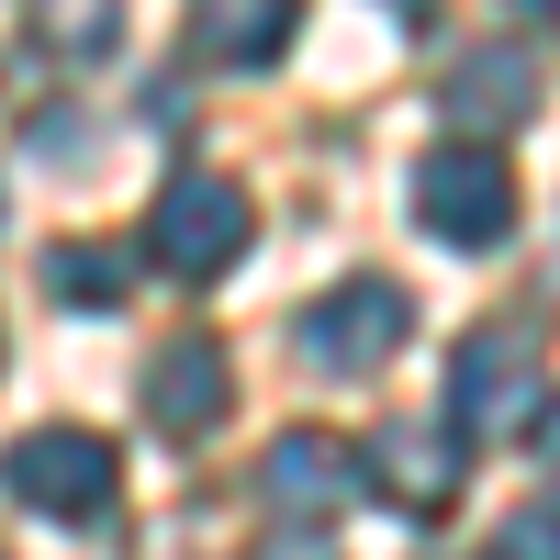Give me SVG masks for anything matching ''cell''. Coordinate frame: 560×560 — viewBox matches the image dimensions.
Wrapping results in <instances>:
<instances>
[{"mask_svg":"<svg viewBox=\"0 0 560 560\" xmlns=\"http://www.w3.org/2000/svg\"><path fill=\"white\" fill-rule=\"evenodd\" d=\"M538 393H549V359H538V325L527 314H493V325L459 337V359H448V427L459 438L538 427Z\"/></svg>","mask_w":560,"mask_h":560,"instance_id":"6da1fadb","label":"cell"},{"mask_svg":"<svg viewBox=\"0 0 560 560\" xmlns=\"http://www.w3.org/2000/svg\"><path fill=\"white\" fill-rule=\"evenodd\" d=\"M247 236H258V213H247V191L224 168H179L158 191V213H147V258L179 269V280H224L247 258Z\"/></svg>","mask_w":560,"mask_h":560,"instance_id":"7a4b0ae2","label":"cell"},{"mask_svg":"<svg viewBox=\"0 0 560 560\" xmlns=\"http://www.w3.org/2000/svg\"><path fill=\"white\" fill-rule=\"evenodd\" d=\"M415 224H427L438 247H504L516 236V168L493 147H427L415 158Z\"/></svg>","mask_w":560,"mask_h":560,"instance_id":"3957f363","label":"cell"},{"mask_svg":"<svg viewBox=\"0 0 560 560\" xmlns=\"http://www.w3.org/2000/svg\"><path fill=\"white\" fill-rule=\"evenodd\" d=\"M0 493L12 504H34V516H113V493H124V459H113V438H90V427H34V438H12L0 448Z\"/></svg>","mask_w":560,"mask_h":560,"instance_id":"277c9868","label":"cell"},{"mask_svg":"<svg viewBox=\"0 0 560 560\" xmlns=\"http://www.w3.org/2000/svg\"><path fill=\"white\" fill-rule=\"evenodd\" d=\"M303 359L314 370H337V382H370V370H382L404 337H415V292L404 280H382V269H359V280H337V292L325 303H303Z\"/></svg>","mask_w":560,"mask_h":560,"instance_id":"5b68a950","label":"cell"},{"mask_svg":"<svg viewBox=\"0 0 560 560\" xmlns=\"http://www.w3.org/2000/svg\"><path fill=\"white\" fill-rule=\"evenodd\" d=\"M359 482L382 504H404V516H438L459 493V427L448 415H393V427L359 448Z\"/></svg>","mask_w":560,"mask_h":560,"instance_id":"8992f818","label":"cell"},{"mask_svg":"<svg viewBox=\"0 0 560 560\" xmlns=\"http://www.w3.org/2000/svg\"><path fill=\"white\" fill-rule=\"evenodd\" d=\"M258 493L280 504V516L325 527V516H348V504H359L370 482H359V448H348V438H325V427H292V438H269V459H258Z\"/></svg>","mask_w":560,"mask_h":560,"instance_id":"52a82bcc","label":"cell"},{"mask_svg":"<svg viewBox=\"0 0 560 560\" xmlns=\"http://www.w3.org/2000/svg\"><path fill=\"white\" fill-rule=\"evenodd\" d=\"M224 415H236V359L213 337H168L147 359V427L158 438H213Z\"/></svg>","mask_w":560,"mask_h":560,"instance_id":"ba28073f","label":"cell"},{"mask_svg":"<svg viewBox=\"0 0 560 560\" xmlns=\"http://www.w3.org/2000/svg\"><path fill=\"white\" fill-rule=\"evenodd\" d=\"M438 102H448V124H471L459 147H493V135H516V124L538 113V57L493 34V45H471V57L438 79Z\"/></svg>","mask_w":560,"mask_h":560,"instance_id":"9c48e42d","label":"cell"},{"mask_svg":"<svg viewBox=\"0 0 560 560\" xmlns=\"http://www.w3.org/2000/svg\"><path fill=\"white\" fill-rule=\"evenodd\" d=\"M303 34V0H191V57L202 68H269Z\"/></svg>","mask_w":560,"mask_h":560,"instance_id":"30bf717a","label":"cell"},{"mask_svg":"<svg viewBox=\"0 0 560 560\" xmlns=\"http://www.w3.org/2000/svg\"><path fill=\"white\" fill-rule=\"evenodd\" d=\"M45 292H57L68 314H113L135 292V258L124 247H45Z\"/></svg>","mask_w":560,"mask_h":560,"instance_id":"8fae6325","label":"cell"},{"mask_svg":"<svg viewBox=\"0 0 560 560\" xmlns=\"http://www.w3.org/2000/svg\"><path fill=\"white\" fill-rule=\"evenodd\" d=\"M34 45L45 57H113L124 45V0H34Z\"/></svg>","mask_w":560,"mask_h":560,"instance_id":"7c38bea8","label":"cell"},{"mask_svg":"<svg viewBox=\"0 0 560 560\" xmlns=\"http://www.w3.org/2000/svg\"><path fill=\"white\" fill-rule=\"evenodd\" d=\"M493 560H560V504H527V516L493 527Z\"/></svg>","mask_w":560,"mask_h":560,"instance_id":"4fadbf2b","label":"cell"},{"mask_svg":"<svg viewBox=\"0 0 560 560\" xmlns=\"http://www.w3.org/2000/svg\"><path fill=\"white\" fill-rule=\"evenodd\" d=\"M247 560H337V549H325V538H303V527H292V538H258Z\"/></svg>","mask_w":560,"mask_h":560,"instance_id":"5bb4252c","label":"cell"},{"mask_svg":"<svg viewBox=\"0 0 560 560\" xmlns=\"http://www.w3.org/2000/svg\"><path fill=\"white\" fill-rule=\"evenodd\" d=\"M538 459H549V482H560V415H538Z\"/></svg>","mask_w":560,"mask_h":560,"instance_id":"9a60e30c","label":"cell"},{"mask_svg":"<svg viewBox=\"0 0 560 560\" xmlns=\"http://www.w3.org/2000/svg\"><path fill=\"white\" fill-rule=\"evenodd\" d=\"M516 12H538V23H549V34H560V0H516Z\"/></svg>","mask_w":560,"mask_h":560,"instance_id":"2e32d148","label":"cell"},{"mask_svg":"<svg viewBox=\"0 0 560 560\" xmlns=\"http://www.w3.org/2000/svg\"><path fill=\"white\" fill-rule=\"evenodd\" d=\"M393 12H415V0H393Z\"/></svg>","mask_w":560,"mask_h":560,"instance_id":"e0dca14e","label":"cell"}]
</instances>
